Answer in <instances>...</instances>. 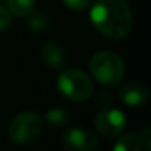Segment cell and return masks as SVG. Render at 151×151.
Instances as JSON below:
<instances>
[{
  "mask_svg": "<svg viewBox=\"0 0 151 151\" xmlns=\"http://www.w3.org/2000/svg\"><path fill=\"white\" fill-rule=\"evenodd\" d=\"M12 24V15L9 14V11L0 5V33L6 31Z\"/></svg>",
  "mask_w": 151,
  "mask_h": 151,
  "instance_id": "9a60e30c",
  "label": "cell"
},
{
  "mask_svg": "<svg viewBox=\"0 0 151 151\" xmlns=\"http://www.w3.org/2000/svg\"><path fill=\"white\" fill-rule=\"evenodd\" d=\"M139 138V142H141V147L145 150V151H150L151 150V126H145L141 133L138 135Z\"/></svg>",
  "mask_w": 151,
  "mask_h": 151,
  "instance_id": "5bb4252c",
  "label": "cell"
},
{
  "mask_svg": "<svg viewBox=\"0 0 151 151\" xmlns=\"http://www.w3.org/2000/svg\"><path fill=\"white\" fill-rule=\"evenodd\" d=\"M40 58L45 62V65L49 67L50 70H62L67 61L65 50L62 49V46H59L55 42H46L42 45Z\"/></svg>",
  "mask_w": 151,
  "mask_h": 151,
  "instance_id": "ba28073f",
  "label": "cell"
},
{
  "mask_svg": "<svg viewBox=\"0 0 151 151\" xmlns=\"http://www.w3.org/2000/svg\"><path fill=\"white\" fill-rule=\"evenodd\" d=\"M27 25L31 31L34 33H40V31H45L47 27H49V18L46 14L43 12H31L28 15V19H27Z\"/></svg>",
  "mask_w": 151,
  "mask_h": 151,
  "instance_id": "7c38bea8",
  "label": "cell"
},
{
  "mask_svg": "<svg viewBox=\"0 0 151 151\" xmlns=\"http://www.w3.org/2000/svg\"><path fill=\"white\" fill-rule=\"evenodd\" d=\"M56 88L64 98L74 102H82L89 99L95 89L91 76L76 67L64 68L59 73Z\"/></svg>",
  "mask_w": 151,
  "mask_h": 151,
  "instance_id": "3957f363",
  "label": "cell"
},
{
  "mask_svg": "<svg viewBox=\"0 0 151 151\" xmlns=\"http://www.w3.org/2000/svg\"><path fill=\"white\" fill-rule=\"evenodd\" d=\"M124 62L122 56L111 50L96 52L89 61L92 77L104 86H116L124 77Z\"/></svg>",
  "mask_w": 151,
  "mask_h": 151,
  "instance_id": "7a4b0ae2",
  "label": "cell"
},
{
  "mask_svg": "<svg viewBox=\"0 0 151 151\" xmlns=\"http://www.w3.org/2000/svg\"><path fill=\"white\" fill-rule=\"evenodd\" d=\"M95 127L96 130L107 136L116 138L120 136L127 127V119L122 110L117 108H105L98 113L95 117Z\"/></svg>",
  "mask_w": 151,
  "mask_h": 151,
  "instance_id": "5b68a950",
  "label": "cell"
},
{
  "mask_svg": "<svg viewBox=\"0 0 151 151\" xmlns=\"http://www.w3.org/2000/svg\"><path fill=\"white\" fill-rule=\"evenodd\" d=\"M6 9L15 17H28L34 9V0H5Z\"/></svg>",
  "mask_w": 151,
  "mask_h": 151,
  "instance_id": "30bf717a",
  "label": "cell"
},
{
  "mask_svg": "<svg viewBox=\"0 0 151 151\" xmlns=\"http://www.w3.org/2000/svg\"><path fill=\"white\" fill-rule=\"evenodd\" d=\"M119 96L122 102L129 107H144L150 99V92L147 86L139 82H127L120 88Z\"/></svg>",
  "mask_w": 151,
  "mask_h": 151,
  "instance_id": "52a82bcc",
  "label": "cell"
},
{
  "mask_svg": "<svg viewBox=\"0 0 151 151\" xmlns=\"http://www.w3.org/2000/svg\"><path fill=\"white\" fill-rule=\"evenodd\" d=\"M113 151H142L138 135L124 133V135L119 136V139L113 145Z\"/></svg>",
  "mask_w": 151,
  "mask_h": 151,
  "instance_id": "9c48e42d",
  "label": "cell"
},
{
  "mask_svg": "<svg viewBox=\"0 0 151 151\" xmlns=\"http://www.w3.org/2000/svg\"><path fill=\"white\" fill-rule=\"evenodd\" d=\"M92 25L104 37L124 39L132 30V12L123 0H96L89 14Z\"/></svg>",
  "mask_w": 151,
  "mask_h": 151,
  "instance_id": "6da1fadb",
  "label": "cell"
},
{
  "mask_svg": "<svg viewBox=\"0 0 151 151\" xmlns=\"http://www.w3.org/2000/svg\"><path fill=\"white\" fill-rule=\"evenodd\" d=\"M62 145L65 151H96L99 139L86 127H70L62 135Z\"/></svg>",
  "mask_w": 151,
  "mask_h": 151,
  "instance_id": "8992f818",
  "label": "cell"
},
{
  "mask_svg": "<svg viewBox=\"0 0 151 151\" xmlns=\"http://www.w3.org/2000/svg\"><path fill=\"white\" fill-rule=\"evenodd\" d=\"M45 120L50 127H64L70 122V111L65 108H50L45 114Z\"/></svg>",
  "mask_w": 151,
  "mask_h": 151,
  "instance_id": "8fae6325",
  "label": "cell"
},
{
  "mask_svg": "<svg viewBox=\"0 0 151 151\" xmlns=\"http://www.w3.org/2000/svg\"><path fill=\"white\" fill-rule=\"evenodd\" d=\"M62 3L71 9V11H76V12H79V11H85L91 6L92 3V0H62Z\"/></svg>",
  "mask_w": 151,
  "mask_h": 151,
  "instance_id": "4fadbf2b",
  "label": "cell"
},
{
  "mask_svg": "<svg viewBox=\"0 0 151 151\" xmlns=\"http://www.w3.org/2000/svg\"><path fill=\"white\" fill-rule=\"evenodd\" d=\"M43 132V117L36 111H22L17 114L8 127L9 139L17 145H30L39 139Z\"/></svg>",
  "mask_w": 151,
  "mask_h": 151,
  "instance_id": "277c9868",
  "label": "cell"
},
{
  "mask_svg": "<svg viewBox=\"0 0 151 151\" xmlns=\"http://www.w3.org/2000/svg\"><path fill=\"white\" fill-rule=\"evenodd\" d=\"M110 101H111L110 92H99V95L96 98V105L98 107H102V110H105L107 105L110 104Z\"/></svg>",
  "mask_w": 151,
  "mask_h": 151,
  "instance_id": "2e32d148",
  "label": "cell"
}]
</instances>
